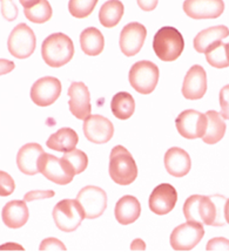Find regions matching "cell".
<instances>
[{"label":"cell","instance_id":"1","mask_svg":"<svg viewBox=\"0 0 229 252\" xmlns=\"http://www.w3.org/2000/svg\"><path fill=\"white\" fill-rule=\"evenodd\" d=\"M221 196L193 195L187 198L184 205V215L188 222L200 223L202 225L224 226V208L218 205ZM225 207V205H224Z\"/></svg>","mask_w":229,"mask_h":252},{"label":"cell","instance_id":"2","mask_svg":"<svg viewBox=\"0 0 229 252\" xmlns=\"http://www.w3.org/2000/svg\"><path fill=\"white\" fill-rule=\"evenodd\" d=\"M42 59L49 67L59 68L72 60L74 45L72 39L64 33H54L44 40L41 46Z\"/></svg>","mask_w":229,"mask_h":252},{"label":"cell","instance_id":"3","mask_svg":"<svg viewBox=\"0 0 229 252\" xmlns=\"http://www.w3.org/2000/svg\"><path fill=\"white\" fill-rule=\"evenodd\" d=\"M110 176L119 186H129L137 180V163L125 147L116 146L111 152Z\"/></svg>","mask_w":229,"mask_h":252},{"label":"cell","instance_id":"4","mask_svg":"<svg viewBox=\"0 0 229 252\" xmlns=\"http://www.w3.org/2000/svg\"><path fill=\"white\" fill-rule=\"evenodd\" d=\"M185 48L184 36L172 26H165L153 38V50L162 61H175Z\"/></svg>","mask_w":229,"mask_h":252},{"label":"cell","instance_id":"5","mask_svg":"<svg viewBox=\"0 0 229 252\" xmlns=\"http://www.w3.org/2000/svg\"><path fill=\"white\" fill-rule=\"evenodd\" d=\"M159 68L152 61L142 60L134 63L129 70V84L138 93L147 95L153 93L159 81Z\"/></svg>","mask_w":229,"mask_h":252},{"label":"cell","instance_id":"6","mask_svg":"<svg viewBox=\"0 0 229 252\" xmlns=\"http://www.w3.org/2000/svg\"><path fill=\"white\" fill-rule=\"evenodd\" d=\"M53 220L58 229L64 232L76 231L85 218L81 205L76 199H63L55 204Z\"/></svg>","mask_w":229,"mask_h":252},{"label":"cell","instance_id":"7","mask_svg":"<svg viewBox=\"0 0 229 252\" xmlns=\"http://www.w3.org/2000/svg\"><path fill=\"white\" fill-rule=\"evenodd\" d=\"M39 173H41L47 180L59 186H66L72 182L76 176L72 168L64 161L51 154L44 153L39 161Z\"/></svg>","mask_w":229,"mask_h":252},{"label":"cell","instance_id":"8","mask_svg":"<svg viewBox=\"0 0 229 252\" xmlns=\"http://www.w3.org/2000/svg\"><path fill=\"white\" fill-rule=\"evenodd\" d=\"M36 34L26 24H19L8 36V52L17 59H27L36 50Z\"/></svg>","mask_w":229,"mask_h":252},{"label":"cell","instance_id":"9","mask_svg":"<svg viewBox=\"0 0 229 252\" xmlns=\"http://www.w3.org/2000/svg\"><path fill=\"white\" fill-rule=\"evenodd\" d=\"M76 201L81 205L85 218L88 220L100 217L107 208L106 191L95 186H87L80 190Z\"/></svg>","mask_w":229,"mask_h":252},{"label":"cell","instance_id":"10","mask_svg":"<svg viewBox=\"0 0 229 252\" xmlns=\"http://www.w3.org/2000/svg\"><path fill=\"white\" fill-rule=\"evenodd\" d=\"M205 236L202 224L188 222L176 226L171 235V245L175 251H190L201 242Z\"/></svg>","mask_w":229,"mask_h":252},{"label":"cell","instance_id":"11","mask_svg":"<svg viewBox=\"0 0 229 252\" xmlns=\"http://www.w3.org/2000/svg\"><path fill=\"white\" fill-rule=\"evenodd\" d=\"M179 134L188 140L202 137L207 127V116L197 110L187 109L182 112L175 120Z\"/></svg>","mask_w":229,"mask_h":252},{"label":"cell","instance_id":"12","mask_svg":"<svg viewBox=\"0 0 229 252\" xmlns=\"http://www.w3.org/2000/svg\"><path fill=\"white\" fill-rule=\"evenodd\" d=\"M61 82L53 76H44L37 80L31 88V100L39 107H48L59 99Z\"/></svg>","mask_w":229,"mask_h":252},{"label":"cell","instance_id":"13","mask_svg":"<svg viewBox=\"0 0 229 252\" xmlns=\"http://www.w3.org/2000/svg\"><path fill=\"white\" fill-rule=\"evenodd\" d=\"M83 134L89 142L104 144L110 142L114 135V126L107 118L89 115L83 120Z\"/></svg>","mask_w":229,"mask_h":252},{"label":"cell","instance_id":"14","mask_svg":"<svg viewBox=\"0 0 229 252\" xmlns=\"http://www.w3.org/2000/svg\"><path fill=\"white\" fill-rule=\"evenodd\" d=\"M147 36V30L140 23H131L123 27L120 33L119 45L126 57L131 58L141 51Z\"/></svg>","mask_w":229,"mask_h":252},{"label":"cell","instance_id":"15","mask_svg":"<svg viewBox=\"0 0 229 252\" xmlns=\"http://www.w3.org/2000/svg\"><path fill=\"white\" fill-rule=\"evenodd\" d=\"M184 11L194 20L216 19L225 11L224 0H185Z\"/></svg>","mask_w":229,"mask_h":252},{"label":"cell","instance_id":"16","mask_svg":"<svg viewBox=\"0 0 229 252\" xmlns=\"http://www.w3.org/2000/svg\"><path fill=\"white\" fill-rule=\"evenodd\" d=\"M67 95L70 96V112L78 120H85L91 115V95L83 82L74 81L71 84Z\"/></svg>","mask_w":229,"mask_h":252},{"label":"cell","instance_id":"17","mask_svg":"<svg viewBox=\"0 0 229 252\" xmlns=\"http://www.w3.org/2000/svg\"><path fill=\"white\" fill-rule=\"evenodd\" d=\"M178 201V192L168 183H162L153 190L150 196V209L155 215L163 216L174 209Z\"/></svg>","mask_w":229,"mask_h":252},{"label":"cell","instance_id":"18","mask_svg":"<svg viewBox=\"0 0 229 252\" xmlns=\"http://www.w3.org/2000/svg\"><path fill=\"white\" fill-rule=\"evenodd\" d=\"M207 92V74L200 64H194L188 70L182 85V95L187 100L202 99Z\"/></svg>","mask_w":229,"mask_h":252},{"label":"cell","instance_id":"19","mask_svg":"<svg viewBox=\"0 0 229 252\" xmlns=\"http://www.w3.org/2000/svg\"><path fill=\"white\" fill-rule=\"evenodd\" d=\"M44 149L38 143H27L21 147L17 155V165L25 175H33L39 173V161Z\"/></svg>","mask_w":229,"mask_h":252},{"label":"cell","instance_id":"20","mask_svg":"<svg viewBox=\"0 0 229 252\" xmlns=\"http://www.w3.org/2000/svg\"><path fill=\"white\" fill-rule=\"evenodd\" d=\"M165 167L167 173L172 176L184 177L191 171V156L184 149L173 147L167 150L165 155Z\"/></svg>","mask_w":229,"mask_h":252},{"label":"cell","instance_id":"21","mask_svg":"<svg viewBox=\"0 0 229 252\" xmlns=\"http://www.w3.org/2000/svg\"><path fill=\"white\" fill-rule=\"evenodd\" d=\"M30 217L29 208L25 201H11L2 208V222L10 229H19L27 223Z\"/></svg>","mask_w":229,"mask_h":252},{"label":"cell","instance_id":"22","mask_svg":"<svg viewBox=\"0 0 229 252\" xmlns=\"http://www.w3.org/2000/svg\"><path fill=\"white\" fill-rule=\"evenodd\" d=\"M141 205L137 197L132 195H125L117 201L114 215L116 220L122 225H129L140 217Z\"/></svg>","mask_w":229,"mask_h":252},{"label":"cell","instance_id":"23","mask_svg":"<svg viewBox=\"0 0 229 252\" xmlns=\"http://www.w3.org/2000/svg\"><path fill=\"white\" fill-rule=\"evenodd\" d=\"M229 35V30L227 26L220 25L213 26L197 33L194 38V48L197 53H206L216 42L222 41Z\"/></svg>","mask_w":229,"mask_h":252},{"label":"cell","instance_id":"24","mask_svg":"<svg viewBox=\"0 0 229 252\" xmlns=\"http://www.w3.org/2000/svg\"><path fill=\"white\" fill-rule=\"evenodd\" d=\"M79 142V136L72 128H61L48 137L47 147L55 152L67 153L76 149Z\"/></svg>","mask_w":229,"mask_h":252},{"label":"cell","instance_id":"25","mask_svg":"<svg viewBox=\"0 0 229 252\" xmlns=\"http://www.w3.org/2000/svg\"><path fill=\"white\" fill-rule=\"evenodd\" d=\"M80 46L86 55L97 57L104 51L105 38L103 33L95 27H88L80 34Z\"/></svg>","mask_w":229,"mask_h":252},{"label":"cell","instance_id":"26","mask_svg":"<svg viewBox=\"0 0 229 252\" xmlns=\"http://www.w3.org/2000/svg\"><path fill=\"white\" fill-rule=\"evenodd\" d=\"M207 127L201 139L207 144H215L224 139L226 133V124L224 118L215 110H208L206 113Z\"/></svg>","mask_w":229,"mask_h":252},{"label":"cell","instance_id":"27","mask_svg":"<svg viewBox=\"0 0 229 252\" xmlns=\"http://www.w3.org/2000/svg\"><path fill=\"white\" fill-rule=\"evenodd\" d=\"M123 11L122 2L120 0H108L101 6L100 12H99V20L101 25L106 29H113L121 20Z\"/></svg>","mask_w":229,"mask_h":252},{"label":"cell","instance_id":"28","mask_svg":"<svg viewBox=\"0 0 229 252\" xmlns=\"http://www.w3.org/2000/svg\"><path fill=\"white\" fill-rule=\"evenodd\" d=\"M113 115L119 120H127L134 114L135 101L127 92H120L113 96L111 102Z\"/></svg>","mask_w":229,"mask_h":252},{"label":"cell","instance_id":"29","mask_svg":"<svg viewBox=\"0 0 229 252\" xmlns=\"http://www.w3.org/2000/svg\"><path fill=\"white\" fill-rule=\"evenodd\" d=\"M206 60L215 68H227L229 67V59L227 55V44L219 41L206 52Z\"/></svg>","mask_w":229,"mask_h":252},{"label":"cell","instance_id":"30","mask_svg":"<svg viewBox=\"0 0 229 252\" xmlns=\"http://www.w3.org/2000/svg\"><path fill=\"white\" fill-rule=\"evenodd\" d=\"M52 13L53 11L47 0H40L35 6L24 10L25 17L35 24H44L52 18Z\"/></svg>","mask_w":229,"mask_h":252},{"label":"cell","instance_id":"31","mask_svg":"<svg viewBox=\"0 0 229 252\" xmlns=\"http://www.w3.org/2000/svg\"><path fill=\"white\" fill-rule=\"evenodd\" d=\"M63 159L67 162V164L72 168V170L76 175L83 173L88 165L87 155H86L82 150L79 149H73L71 150V152L65 153Z\"/></svg>","mask_w":229,"mask_h":252},{"label":"cell","instance_id":"32","mask_svg":"<svg viewBox=\"0 0 229 252\" xmlns=\"http://www.w3.org/2000/svg\"><path fill=\"white\" fill-rule=\"evenodd\" d=\"M99 0H70L69 11L74 18L83 19L94 11Z\"/></svg>","mask_w":229,"mask_h":252},{"label":"cell","instance_id":"33","mask_svg":"<svg viewBox=\"0 0 229 252\" xmlns=\"http://www.w3.org/2000/svg\"><path fill=\"white\" fill-rule=\"evenodd\" d=\"M15 189L14 180L10 174L0 170V196L1 197H7L13 193Z\"/></svg>","mask_w":229,"mask_h":252},{"label":"cell","instance_id":"34","mask_svg":"<svg viewBox=\"0 0 229 252\" xmlns=\"http://www.w3.org/2000/svg\"><path fill=\"white\" fill-rule=\"evenodd\" d=\"M1 14L7 21H13L18 17V7L13 0H0Z\"/></svg>","mask_w":229,"mask_h":252},{"label":"cell","instance_id":"35","mask_svg":"<svg viewBox=\"0 0 229 252\" xmlns=\"http://www.w3.org/2000/svg\"><path fill=\"white\" fill-rule=\"evenodd\" d=\"M40 251H66L64 243L57 238H47L41 242L39 247Z\"/></svg>","mask_w":229,"mask_h":252},{"label":"cell","instance_id":"36","mask_svg":"<svg viewBox=\"0 0 229 252\" xmlns=\"http://www.w3.org/2000/svg\"><path fill=\"white\" fill-rule=\"evenodd\" d=\"M220 106H221L220 115L226 120H229V85L225 86L220 91Z\"/></svg>","mask_w":229,"mask_h":252},{"label":"cell","instance_id":"37","mask_svg":"<svg viewBox=\"0 0 229 252\" xmlns=\"http://www.w3.org/2000/svg\"><path fill=\"white\" fill-rule=\"evenodd\" d=\"M207 251H229V241L224 237H216L207 243Z\"/></svg>","mask_w":229,"mask_h":252},{"label":"cell","instance_id":"38","mask_svg":"<svg viewBox=\"0 0 229 252\" xmlns=\"http://www.w3.org/2000/svg\"><path fill=\"white\" fill-rule=\"evenodd\" d=\"M54 196V191L52 190H35V191H30L25 195L24 201L25 202H32L36 199H45L51 198Z\"/></svg>","mask_w":229,"mask_h":252},{"label":"cell","instance_id":"39","mask_svg":"<svg viewBox=\"0 0 229 252\" xmlns=\"http://www.w3.org/2000/svg\"><path fill=\"white\" fill-rule=\"evenodd\" d=\"M139 7L145 12H151L155 10L157 6V0H137Z\"/></svg>","mask_w":229,"mask_h":252},{"label":"cell","instance_id":"40","mask_svg":"<svg viewBox=\"0 0 229 252\" xmlns=\"http://www.w3.org/2000/svg\"><path fill=\"white\" fill-rule=\"evenodd\" d=\"M14 69V63L10 60L0 59V76L8 74Z\"/></svg>","mask_w":229,"mask_h":252},{"label":"cell","instance_id":"41","mask_svg":"<svg viewBox=\"0 0 229 252\" xmlns=\"http://www.w3.org/2000/svg\"><path fill=\"white\" fill-rule=\"evenodd\" d=\"M20 4L24 6V8H29V7H32V6H35L37 2H39L40 0H19Z\"/></svg>","mask_w":229,"mask_h":252},{"label":"cell","instance_id":"42","mask_svg":"<svg viewBox=\"0 0 229 252\" xmlns=\"http://www.w3.org/2000/svg\"><path fill=\"white\" fill-rule=\"evenodd\" d=\"M224 215H225V220H226V223L229 224V198L226 199V202H225Z\"/></svg>","mask_w":229,"mask_h":252},{"label":"cell","instance_id":"43","mask_svg":"<svg viewBox=\"0 0 229 252\" xmlns=\"http://www.w3.org/2000/svg\"><path fill=\"white\" fill-rule=\"evenodd\" d=\"M227 55H228V59H229V44H227Z\"/></svg>","mask_w":229,"mask_h":252}]
</instances>
